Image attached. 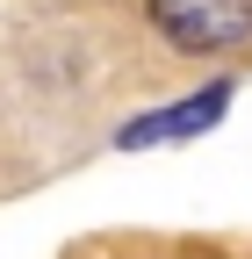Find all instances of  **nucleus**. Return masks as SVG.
Here are the masks:
<instances>
[{
	"instance_id": "f257e3e1",
	"label": "nucleus",
	"mask_w": 252,
	"mask_h": 259,
	"mask_svg": "<svg viewBox=\"0 0 252 259\" xmlns=\"http://www.w3.org/2000/svg\"><path fill=\"white\" fill-rule=\"evenodd\" d=\"M144 22L180 58H224L252 44V0H144Z\"/></svg>"
},
{
	"instance_id": "f03ea898",
	"label": "nucleus",
	"mask_w": 252,
	"mask_h": 259,
	"mask_svg": "<svg viewBox=\"0 0 252 259\" xmlns=\"http://www.w3.org/2000/svg\"><path fill=\"white\" fill-rule=\"evenodd\" d=\"M231 108V79H209L202 94H187V101H173V108H151V115H137V122H122L115 130V144H173V137H195V130H209L216 115Z\"/></svg>"
}]
</instances>
